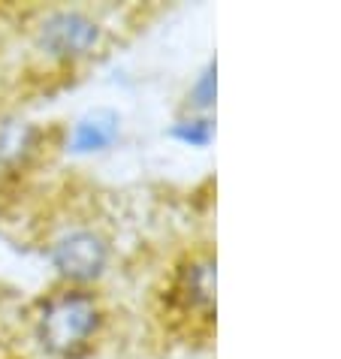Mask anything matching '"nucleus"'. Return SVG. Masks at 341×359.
<instances>
[{"label": "nucleus", "mask_w": 341, "mask_h": 359, "mask_svg": "<svg viewBox=\"0 0 341 359\" xmlns=\"http://www.w3.org/2000/svg\"><path fill=\"white\" fill-rule=\"evenodd\" d=\"M97 326H100V308L94 296L69 290V293H58L55 299L46 302L36 323V335L39 344L52 356L76 359L91 344Z\"/></svg>", "instance_id": "f257e3e1"}, {"label": "nucleus", "mask_w": 341, "mask_h": 359, "mask_svg": "<svg viewBox=\"0 0 341 359\" xmlns=\"http://www.w3.org/2000/svg\"><path fill=\"white\" fill-rule=\"evenodd\" d=\"M36 43L46 55L61 57V61L85 57L100 43V25L91 15L79 13V9H58V13L43 18Z\"/></svg>", "instance_id": "f03ea898"}, {"label": "nucleus", "mask_w": 341, "mask_h": 359, "mask_svg": "<svg viewBox=\"0 0 341 359\" xmlns=\"http://www.w3.org/2000/svg\"><path fill=\"white\" fill-rule=\"evenodd\" d=\"M52 266L69 281H94L109 263V248L91 229H73L52 245Z\"/></svg>", "instance_id": "7ed1b4c3"}, {"label": "nucleus", "mask_w": 341, "mask_h": 359, "mask_svg": "<svg viewBox=\"0 0 341 359\" xmlns=\"http://www.w3.org/2000/svg\"><path fill=\"white\" fill-rule=\"evenodd\" d=\"M118 136H121V118L112 109H94V112L82 115L73 124L67 148L73 154H97V151L112 148Z\"/></svg>", "instance_id": "20e7f679"}, {"label": "nucleus", "mask_w": 341, "mask_h": 359, "mask_svg": "<svg viewBox=\"0 0 341 359\" xmlns=\"http://www.w3.org/2000/svg\"><path fill=\"white\" fill-rule=\"evenodd\" d=\"M31 145V127L25 121L22 124H4L0 127V161H13V157H22Z\"/></svg>", "instance_id": "39448f33"}, {"label": "nucleus", "mask_w": 341, "mask_h": 359, "mask_svg": "<svg viewBox=\"0 0 341 359\" xmlns=\"http://www.w3.org/2000/svg\"><path fill=\"white\" fill-rule=\"evenodd\" d=\"M212 133H215V127H212V121H206V118H182V121L173 124L175 139H182L187 145H199V148L212 142Z\"/></svg>", "instance_id": "423d86ee"}, {"label": "nucleus", "mask_w": 341, "mask_h": 359, "mask_svg": "<svg viewBox=\"0 0 341 359\" xmlns=\"http://www.w3.org/2000/svg\"><path fill=\"white\" fill-rule=\"evenodd\" d=\"M190 296L199 305H212L215 299V269L212 263H199L190 269Z\"/></svg>", "instance_id": "0eeeda50"}, {"label": "nucleus", "mask_w": 341, "mask_h": 359, "mask_svg": "<svg viewBox=\"0 0 341 359\" xmlns=\"http://www.w3.org/2000/svg\"><path fill=\"white\" fill-rule=\"evenodd\" d=\"M190 100H194L196 109H208L215 103V64H208L203 76L196 79V85L190 88Z\"/></svg>", "instance_id": "6e6552de"}]
</instances>
